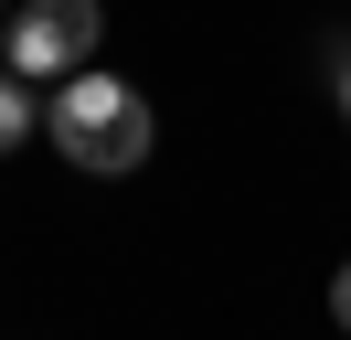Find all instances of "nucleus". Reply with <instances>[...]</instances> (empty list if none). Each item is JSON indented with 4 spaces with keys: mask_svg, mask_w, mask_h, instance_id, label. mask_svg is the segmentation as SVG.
Returning a JSON list of instances; mask_svg holds the SVG:
<instances>
[{
    "mask_svg": "<svg viewBox=\"0 0 351 340\" xmlns=\"http://www.w3.org/2000/svg\"><path fill=\"white\" fill-rule=\"evenodd\" d=\"M96 32H107V11H96V0H22V11L0 21V42H11V75H22V85L75 75V64L96 53Z\"/></svg>",
    "mask_w": 351,
    "mask_h": 340,
    "instance_id": "2",
    "label": "nucleus"
},
{
    "mask_svg": "<svg viewBox=\"0 0 351 340\" xmlns=\"http://www.w3.org/2000/svg\"><path fill=\"white\" fill-rule=\"evenodd\" d=\"M43 138L64 149L86 181H117V170L149 160V96H138V85H117V75H86V64H75L64 96L43 106Z\"/></svg>",
    "mask_w": 351,
    "mask_h": 340,
    "instance_id": "1",
    "label": "nucleus"
},
{
    "mask_svg": "<svg viewBox=\"0 0 351 340\" xmlns=\"http://www.w3.org/2000/svg\"><path fill=\"white\" fill-rule=\"evenodd\" d=\"M341 106H351V75H341Z\"/></svg>",
    "mask_w": 351,
    "mask_h": 340,
    "instance_id": "5",
    "label": "nucleus"
},
{
    "mask_svg": "<svg viewBox=\"0 0 351 340\" xmlns=\"http://www.w3.org/2000/svg\"><path fill=\"white\" fill-rule=\"evenodd\" d=\"M32 138V96H22V75H0V160Z\"/></svg>",
    "mask_w": 351,
    "mask_h": 340,
    "instance_id": "3",
    "label": "nucleus"
},
{
    "mask_svg": "<svg viewBox=\"0 0 351 340\" xmlns=\"http://www.w3.org/2000/svg\"><path fill=\"white\" fill-rule=\"evenodd\" d=\"M330 319H341V330H351V266L330 276Z\"/></svg>",
    "mask_w": 351,
    "mask_h": 340,
    "instance_id": "4",
    "label": "nucleus"
},
{
    "mask_svg": "<svg viewBox=\"0 0 351 340\" xmlns=\"http://www.w3.org/2000/svg\"><path fill=\"white\" fill-rule=\"evenodd\" d=\"M0 21H11V0H0Z\"/></svg>",
    "mask_w": 351,
    "mask_h": 340,
    "instance_id": "6",
    "label": "nucleus"
}]
</instances>
